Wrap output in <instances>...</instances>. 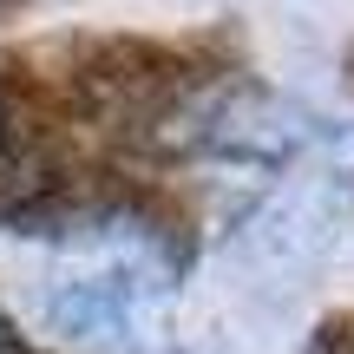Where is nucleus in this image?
<instances>
[{
    "label": "nucleus",
    "instance_id": "nucleus-1",
    "mask_svg": "<svg viewBox=\"0 0 354 354\" xmlns=\"http://www.w3.org/2000/svg\"><path fill=\"white\" fill-rule=\"evenodd\" d=\"M0 354H33L20 335H13V322H7V315H0Z\"/></svg>",
    "mask_w": 354,
    "mask_h": 354
},
{
    "label": "nucleus",
    "instance_id": "nucleus-2",
    "mask_svg": "<svg viewBox=\"0 0 354 354\" xmlns=\"http://www.w3.org/2000/svg\"><path fill=\"white\" fill-rule=\"evenodd\" d=\"M0 138H7V105H0Z\"/></svg>",
    "mask_w": 354,
    "mask_h": 354
}]
</instances>
